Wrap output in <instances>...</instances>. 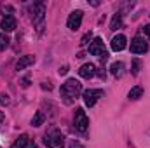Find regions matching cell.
Returning a JSON list of instances; mask_svg holds the SVG:
<instances>
[{
    "label": "cell",
    "mask_w": 150,
    "mask_h": 148,
    "mask_svg": "<svg viewBox=\"0 0 150 148\" xmlns=\"http://www.w3.org/2000/svg\"><path fill=\"white\" fill-rule=\"evenodd\" d=\"M142 96H143V87H140V85L133 87V89L127 92V98H129V99H140Z\"/></svg>",
    "instance_id": "14"
},
{
    "label": "cell",
    "mask_w": 150,
    "mask_h": 148,
    "mask_svg": "<svg viewBox=\"0 0 150 148\" xmlns=\"http://www.w3.org/2000/svg\"><path fill=\"white\" fill-rule=\"evenodd\" d=\"M140 68H142V61L140 59H133V75H138L140 73Z\"/></svg>",
    "instance_id": "18"
},
{
    "label": "cell",
    "mask_w": 150,
    "mask_h": 148,
    "mask_svg": "<svg viewBox=\"0 0 150 148\" xmlns=\"http://www.w3.org/2000/svg\"><path fill=\"white\" fill-rule=\"evenodd\" d=\"M94 73H96V66L93 63H86L79 68V75L84 78H91V77H94Z\"/></svg>",
    "instance_id": "11"
},
{
    "label": "cell",
    "mask_w": 150,
    "mask_h": 148,
    "mask_svg": "<svg viewBox=\"0 0 150 148\" xmlns=\"http://www.w3.org/2000/svg\"><path fill=\"white\" fill-rule=\"evenodd\" d=\"M122 26V14H115L110 21V30H117Z\"/></svg>",
    "instance_id": "16"
},
{
    "label": "cell",
    "mask_w": 150,
    "mask_h": 148,
    "mask_svg": "<svg viewBox=\"0 0 150 148\" xmlns=\"http://www.w3.org/2000/svg\"><path fill=\"white\" fill-rule=\"evenodd\" d=\"M7 45H9V38L5 37L4 33H0V51L7 49Z\"/></svg>",
    "instance_id": "19"
},
{
    "label": "cell",
    "mask_w": 150,
    "mask_h": 148,
    "mask_svg": "<svg viewBox=\"0 0 150 148\" xmlns=\"http://www.w3.org/2000/svg\"><path fill=\"white\" fill-rule=\"evenodd\" d=\"M44 14H45V5L42 2H37L33 5V23L37 25V30H44Z\"/></svg>",
    "instance_id": "5"
},
{
    "label": "cell",
    "mask_w": 150,
    "mask_h": 148,
    "mask_svg": "<svg viewBox=\"0 0 150 148\" xmlns=\"http://www.w3.org/2000/svg\"><path fill=\"white\" fill-rule=\"evenodd\" d=\"M74 125H75V129H77L79 132H86V131H87V125H89V118H87L86 111L82 110V108H77V110H75Z\"/></svg>",
    "instance_id": "3"
},
{
    "label": "cell",
    "mask_w": 150,
    "mask_h": 148,
    "mask_svg": "<svg viewBox=\"0 0 150 148\" xmlns=\"http://www.w3.org/2000/svg\"><path fill=\"white\" fill-rule=\"evenodd\" d=\"M126 45H127V40H126V37L124 35H115V37L112 38V42H110V47H112V51H115V52H120V51H124L126 49Z\"/></svg>",
    "instance_id": "10"
},
{
    "label": "cell",
    "mask_w": 150,
    "mask_h": 148,
    "mask_svg": "<svg viewBox=\"0 0 150 148\" xmlns=\"http://www.w3.org/2000/svg\"><path fill=\"white\" fill-rule=\"evenodd\" d=\"M82 16H84V12L82 11H74L70 16H68V21H67V25H68V28L70 30H79L80 28V23H82Z\"/></svg>",
    "instance_id": "7"
},
{
    "label": "cell",
    "mask_w": 150,
    "mask_h": 148,
    "mask_svg": "<svg viewBox=\"0 0 150 148\" xmlns=\"http://www.w3.org/2000/svg\"><path fill=\"white\" fill-rule=\"evenodd\" d=\"M33 63H35V56H32V54L21 56V58L18 59V63H16V70H25L26 66H30V65H33Z\"/></svg>",
    "instance_id": "12"
},
{
    "label": "cell",
    "mask_w": 150,
    "mask_h": 148,
    "mask_svg": "<svg viewBox=\"0 0 150 148\" xmlns=\"http://www.w3.org/2000/svg\"><path fill=\"white\" fill-rule=\"evenodd\" d=\"M16 26H18L16 18H14V16H11V14L4 16V18H2V21H0V28H2L4 32H12V30H16Z\"/></svg>",
    "instance_id": "9"
},
{
    "label": "cell",
    "mask_w": 150,
    "mask_h": 148,
    "mask_svg": "<svg viewBox=\"0 0 150 148\" xmlns=\"http://www.w3.org/2000/svg\"><path fill=\"white\" fill-rule=\"evenodd\" d=\"M9 103V96L7 94H0V105H7Z\"/></svg>",
    "instance_id": "21"
},
{
    "label": "cell",
    "mask_w": 150,
    "mask_h": 148,
    "mask_svg": "<svg viewBox=\"0 0 150 148\" xmlns=\"http://www.w3.org/2000/svg\"><path fill=\"white\" fill-rule=\"evenodd\" d=\"M143 32H145V35L150 37V25H145V26H143Z\"/></svg>",
    "instance_id": "24"
},
{
    "label": "cell",
    "mask_w": 150,
    "mask_h": 148,
    "mask_svg": "<svg viewBox=\"0 0 150 148\" xmlns=\"http://www.w3.org/2000/svg\"><path fill=\"white\" fill-rule=\"evenodd\" d=\"M58 72H59V75H65L67 72H68V66H61V68H59Z\"/></svg>",
    "instance_id": "23"
},
{
    "label": "cell",
    "mask_w": 150,
    "mask_h": 148,
    "mask_svg": "<svg viewBox=\"0 0 150 148\" xmlns=\"http://www.w3.org/2000/svg\"><path fill=\"white\" fill-rule=\"evenodd\" d=\"M110 73L113 75V77H122V73H124V65L120 63V61H115V63H112L110 65Z\"/></svg>",
    "instance_id": "13"
},
{
    "label": "cell",
    "mask_w": 150,
    "mask_h": 148,
    "mask_svg": "<svg viewBox=\"0 0 150 148\" xmlns=\"http://www.w3.org/2000/svg\"><path fill=\"white\" fill-rule=\"evenodd\" d=\"M70 148H84V147H82V143H79V141H72V143H70Z\"/></svg>",
    "instance_id": "22"
},
{
    "label": "cell",
    "mask_w": 150,
    "mask_h": 148,
    "mask_svg": "<svg viewBox=\"0 0 150 148\" xmlns=\"http://www.w3.org/2000/svg\"><path fill=\"white\" fill-rule=\"evenodd\" d=\"M42 87H44V89H47V91H51V89H52V87H51V85H49V84H45V82H44V84H42Z\"/></svg>",
    "instance_id": "25"
},
{
    "label": "cell",
    "mask_w": 150,
    "mask_h": 148,
    "mask_svg": "<svg viewBox=\"0 0 150 148\" xmlns=\"http://www.w3.org/2000/svg\"><path fill=\"white\" fill-rule=\"evenodd\" d=\"M82 98H84V105L91 108L98 103L100 98H103V91L101 89H87V91H84Z\"/></svg>",
    "instance_id": "4"
},
{
    "label": "cell",
    "mask_w": 150,
    "mask_h": 148,
    "mask_svg": "<svg viewBox=\"0 0 150 148\" xmlns=\"http://www.w3.org/2000/svg\"><path fill=\"white\" fill-rule=\"evenodd\" d=\"M44 143H45V147H49V148H61L65 145V136L61 134V131L52 129V131H49L44 136Z\"/></svg>",
    "instance_id": "2"
},
{
    "label": "cell",
    "mask_w": 150,
    "mask_h": 148,
    "mask_svg": "<svg viewBox=\"0 0 150 148\" xmlns=\"http://www.w3.org/2000/svg\"><path fill=\"white\" fill-rule=\"evenodd\" d=\"M4 118H5V115H4V111H0V124L4 122Z\"/></svg>",
    "instance_id": "26"
},
{
    "label": "cell",
    "mask_w": 150,
    "mask_h": 148,
    "mask_svg": "<svg viewBox=\"0 0 150 148\" xmlns=\"http://www.w3.org/2000/svg\"><path fill=\"white\" fill-rule=\"evenodd\" d=\"M44 120H45V115H44L42 111H37V113H35V117L32 118V125H33V127H38V125H42V124H44Z\"/></svg>",
    "instance_id": "17"
},
{
    "label": "cell",
    "mask_w": 150,
    "mask_h": 148,
    "mask_svg": "<svg viewBox=\"0 0 150 148\" xmlns=\"http://www.w3.org/2000/svg\"><path fill=\"white\" fill-rule=\"evenodd\" d=\"M82 92V84L75 78H68L63 85H61V96L65 98L67 103H72V99L77 98Z\"/></svg>",
    "instance_id": "1"
},
{
    "label": "cell",
    "mask_w": 150,
    "mask_h": 148,
    "mask_svg": "<svg viewBox=\"0 0 150 148\" xmlns=\"http://www.w3.org/2000/svg\"><path fill=\"white\" fill-rule=\"evenodd\" d=\"M89 52L93 54V56H105L107 54V51H105V47H103V40L100 37H96L93 42H91V45H89Z\"/></svg>",
    "instance_id": "8"
},
{
    "label": "cell",
    "mask_w": 150,
    "mask_h": 148,
    "mask_svg": "<svg viewBox=\"0 0 150 148\" xmlns=\"http://www.w3.org/2000/svg\"><path fill=\"white\" fill-rule=\"evenodd\" d=\"M91 37H93V33H91V32H87V33L82 37V40H80V45H87V44H89V40H91Z\"/></svg>",
    "instance_id": "20"
},
{
    "label": "cell",
    "mask_w": 150,
    "mask_h": 148,
    "mask_svg": "<svg viewBox=\"0 0 150 148\" xmlns=\"http://www.w3.org/2000/svg\"><path fill=\"white\" fill-rule=\"evenodd\" d=\"M149 51V44L145 42V38L134 37L131 40V52L133 54H145Z\"/></svg>",
    "instance_id": "6"
},
{
    "label": "cell",
    "mask_w": 150,
    "mask_h": 148,
    "mask_svg": "<svg viewBox=\"0 0 150 148\" xmlns=\"http://www.w3.org/2000/svg\"><path fill=\"white\" fill-rule=\"evenodd\" d=\"M26 145H28V136H26V134H21V136L12 143L11 148H26Z\"/></svg>",
    "instance_id": "15"
}]
</instances>
